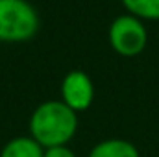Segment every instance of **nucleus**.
Returning a JSON list of instances; mask_svg holds the SVG:
<instances>
[{
    "instance_id": "nucleus-1",
    "label": "nucleus",
    "mask_w": 159,
    "mask_h": 157,
    "mask_svg": "<svg viewBox=\"0 0 159 157\" xmlns=\"http://www.w3.org/2000/svg\"><path fill=\"white\" fill-rule=\"evenodd\" d=\"M30 137L41 146H67L78 131V113H74L61 100H46L39 104L28 122Z\"/></svg>"
},
{
    "instance_id": "nucleus-2",
    "label": "nucleus",
    "mask_w": 159,
    "mask_h": 157,
    "mask_svg": "<svg viewBox=\"0 0 159 157\" xmlns=\"http://www.w3.org/2000/svg\"><path fill=\"white\" fill-rule=\"evenodd\" d=\"M39 24V13L28 0H0V43L34 39Z\"/></svg>"
},
{
    "instance_id": "nucleus-3",
    "label": "nucleus",
    "mask_w": 159,
    "mask_h": 157,
    "mask_svg": "<svg viewBox=\"0 0 159 157\" xmlns=\"http://www.w3.org/2000/svg\"><path fill=\"white\" fill-rule=\"evenodd\" d=\"M109 46L122 57H137L148 44V30L144 22L129 13L113 19L107 30Z\"/></svg>"
},
{
    "instance_id": "nucleus-4",
    "label": "nucleus",
    "mask_w": 159,
    "mask_h": 157,
    "mask_svg": "<svg viewBox=\"0 0 159 157\" xmlns=\"http://www.w3.org/2000/svg\"><path fill=\"white\" fill-rule=\"evenodd\" d=\"M61 102L74 113L87 111L94 102V83L83 70H70L65 74L59 87Z\"/></svg>"
},
{
    "instance_id": "nucleus-5",
    "label": "nucleus",
    "mask_w": 159,
    "mask_h": 157,
    "mask_svg": "<svg viewBox=\"0 0 159 157\" xmlns=\"http://www.w3.org/2000/svg\"><path fill=\"white\" fill-rule=\"evenodd\" d=\"M87 157H141L137 146L126 139H106L96 142Z\"/></svg>"
},
{
    "instance_id": "nucleus-6",
    "label": "nucleus",
    "mask_w": 159,
    "mask_h": 157,
    "mask_svg": "<svg viewBox=\"0 0 159 157\" xmlns=\"http://www.w3.org/2000/svg\"><path fill=\"white\" fill-rule=\"evenodd\" d=\"M0 157H44V148L34 137L20 135L9 139L4 144Z\"/></svg>"
},
{
    "instance_id": "nucleus-7",
    "label": "nucleus",
    "mask_w": 159,
    "mask_h": 157,
    "mask_svg": "<svg viewBox=\"0 0 159 157\" xmlns=\"http://www.w3.org/2000/svg\"><path fill=\"white\" fill-rule=\"evenodd\" d=\"M126 13L144 20H159V0H120Z\"/></svg>"
},
{
    "instance_id": "nucleus-8",
    "label": "nucleus",
    "mask_w": 159,
    "mask_h": 157,
    "mask_svg": "<svg viewBox=\"0 0 159 157\" xmlns=\"http://www.w3.org/2000/svg\"><path fill=\"white\" fill-rule=\"evenodd\" d=\"M44 157H76V154L67 146H54V148H46Z\"/></svg>"
}]
</instances>
